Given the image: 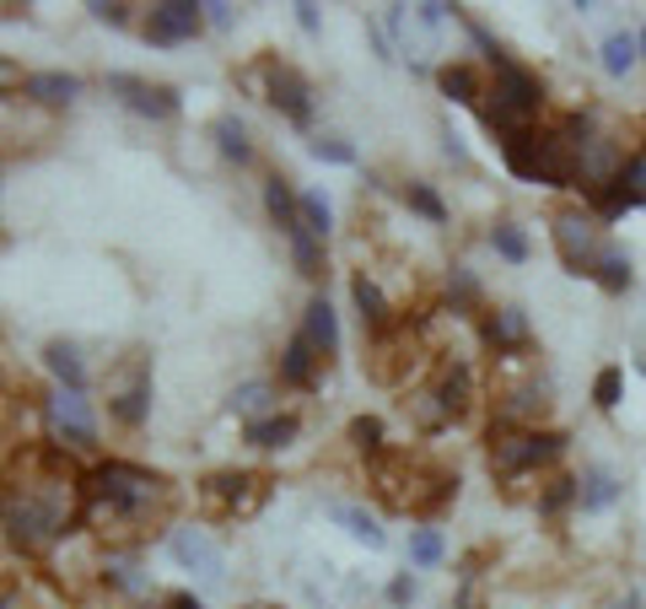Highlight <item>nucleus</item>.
<instances>
[{"label": "nucleus", "instance_id": "f257e3e1", "mask_svg": "<svg viewBox=\"0 0 646 609\" xmlns=\"http://www.w3.org/2000/svg\"><path fill=\"white\" fill-rule=\"evenodd\" d=\"M81 481L71 464H60L49 447H33L28 458L11 464V475H0V528L17 550H43L54 545L71 513L81 507Z\"/></svg>", "mask_w": 646, "mask_h": 609}, {"label": "nucleus", "instance_id": "f03ea898", "mask_svg": "<svg viewBox=\"0 0 646 609\" xmlns=\"http://www.w3.org/2000/svg\"><path fill=\"white\" fill-rule=\"evenodd\" d=\"M167 502H173V491L162 475L152 469H140V464H124V458H108V464H97L86 481H81V507H86V518L103 528H135L146 524L152 513H167Z\"/></svg>", "mask_w": 646, "mask_h": 609}, {"label": "nucleus", "instance_id": "7ed1b4c3", "mask_svg": "<svg viewBox=\"0 0 646 609\" xmlns=\"http://www.w3.org/2000/svg\"><path fill=\"white\" fill-rule=\"evenodd\" d=\"M475 39L480 49L490 54V65H496V92H490V103H485V124L496 130V135H512V130H528L533 114H539V103H544V86L533 71H523L518 60H507L496 43L485 39L480 28H475Z\"/></svg>", "mask_w": 646, "mask_h": 609}, {"label": "nucleus", "instance_id": "20e7f679", "mask_svg": "<svg viewBox=\"0 0 646 609\" xmlns=\"http://www.w3.org/2000/svg\"><path fill=\"white\" fill-rule=\"evenodd\" d=\"M565 437L561 432H518V437H496L490 443V469L496 475H523V469H539V464H550V458H561Z\"/></svg>", "mask_w": 646, "mask_h": 609}, {"label": "nucleus", "instance_id": "39448f33", "mask_svg": "<svg viewBox=\"0 0 646 609\" xmlns=\"http://www.w3.org/2000/svg\"><path fill=\"white\" fill-rule=\"evenodd\" d=\"M264 97L281 109L291 124H308L313 120V92H308V76L296 65H281V60H264Z\"/></svg>", "mask_w": 646, "mask_h": 609}, {"label": "nucleus", "instance_id": "423d86ee", "mask_svg": "<svg viewBox=\"0 0 646 609\" xmlns=\"http://www.w3.org/2000/svg\"><path fill=\"white\" fill-rule=\"evenodd\" d=\"M108 92H119L129 114H146V120H173L178 114V92L162 82H140V76H108Z\"/></svg>", "mask_w": 646, "mask_h": 609}, {"label": "nucleus", "instance_id": "0eeeda50", "mask_svg": "<svg viewBox=\"0 0 646 609\" xmlns=\"http://www.w3.org/2000/svg\"><path fill=\"white\" fill-rule=\"evenodd\" d=\"M205 22V6H195V0H162V6H152V22H146V39L152 43H184L195 39Z\"/></svg>", "mask_w": 646, "mask_h": 609}, {"label": "nucleus", "instance_id": "6e6552de", "mask_svg": "<svg viewBox=\"0 0 646 609\" xmlns=\"http://www.w3.org/2000/svg\"><path fill=\"white\" fill-rule=\"evenodd\" d=\"M555 244H561V259H565L571 276H593V270H598V254H604V248L593 244V227H587L582 216H561V221H555Z\"/></svg>", "mask_w": 646, "mask_h": 609}, {"label": "nucleus", "instance_id": "1a4fd4ad", "mask_svg": "<svg viewBox=\"0 0 646 609\" xmlns=\"http://www.w3.org/2000/svg\"><path fill=\"white\" fill-rule=\"evenodd\" d=\"M167 550H173V561L189 571H200L205 582H216L221 577V550L205 539L200 528H173V539H167Z\"/></svg>", "mask_w": 646, "mask_h": 609}, {"label": "nucleus", "instance_id": "9d476101", "mask_svg": "<svg viewBox=\"0 0 646 609\" xmlns=\"http://www.w3.org/2000/svg\"><path fill=\"white\" fill-rule=\"evenodd\" d=\"M205 496L221 502L227 513H253L264 502V481L259 475H242V469H227V475H210L205 481Z\"/></svg>", "mask_w": 646, "mask_h": 609}, {"label": "nucleus", "instance_id": "9b49d317", "mask_svg": "<svg viewBox=\"0 0 646 609\" xmlns=\"http://www.w3.org/2000/svg\"><path fill=\"white\" fill-rule=\"evenodd\" d=\"M323 362H329V357H323L319 345L296 329V334H291V345H285V357H281V383H291V389H313Z\"/></svg>", "mask_w": 646, "mask_h": 609}, {"label": "nucleus", "instance_id": "f8f14e48", "mask_svg": "<svg viewBox=\"0 0 646 609\" xmlns=\"http://www.w3.org/2000/svg\"><path fill=\"white\" fill-rule=\"evenodd\" d=\"M49 415H54V426H60L65 443L86 447L92 437H97V426H92V415H86V405H81V394H71V389H60V394L49 400Z\"/></svg>", "mask_w": 646, "mask_h": 609}, {"label": "nucleus", "instance_id": "ddd939ff", "mask_svg": "<svg viewBox=\"0 0 646 609\" xmlns=\"http://www.w3.org/2000/svg\"><path fill=\"white\" fill-rule=\"evenodd\" d=\"M146 410H152V362H146V357H135V378L114 394V415H119L124 426H140V421H146Z\"/></svg>", "mask_w": 646, "mask_h": 609}, {"label": "nucleus", "instance_id": "4468645a", "mask_svg": "<svg viewBox=\"0 0 646 609\" xmlns=\"http://www.w3.org/2000/svg\"><path fill=\"white\" fill-rule=\"evenodd\" d=\"M469 400H475L469 367H447L442 383H437V410H442L447 421H463V415H469Z\"/></svg>", "mask_w": 646, "mask_h": 609}, {"label": "nucleus", "instance_id": "2eb2a0df", "mask_svg": "<svg viewBox=\"0 0 646 609\" xmlns=\"http://www.w3.org/2000/svg\"><path fill=\"white\" fill-rule=\"evenodd\" d=\"M302 334L319 345L323 357H334V345H340V324H334V308L329 302H308V319H302Z\"/></svg>", "mask_w": 646, "mask_h": 609}, {"label": "nucleus", "instance_id": "dca6fc26", "mask_svg": "<svg viewBox=\"0 0 646 609\" xmlns=\"http://www.w3.org/2000/svg\"><path fill=\"white\" fill-rule=\"evenodd\" d=\"M43 362L54 367V378H60V383H65L71 394H81V389H86V367H81V351H76V345L54 340V345L43 351Z\"/></svg>", "mask_w": 646, "mask_h": 609}, {"label": "nucleus", "instance_id": "f3484780", "mask_svg": "<svg viewBox=\"0 0 646 609\" xmlns=\"http://www.w3.org/2000/svg\"><path fill=\"white\" fill-rule=\"evenodd\" d=\"M296 200H302V195H291V184H285V178H270V184H264V205H270L275 227H285V238L302 227V210H296Z\"/></svg>", "mask_w": 646, "mask_h": 609}, {"label": "nucleus", "instance_id": "a211bd4d", "mask_svg": "<svg viewBox=\"0 0 646 609\" xmlns=\"http://www.w3.org/2000/svg\"><path fill=\"white\" fill-rule=\"evenodd\" d=\"M28 97H39V103H49V109H60V103H71L81 92L76 76H60V71H43V76H28V86H22Z\"/></svg>", "mask_w": 646, "mask_h": 609}, {"label": "nucleus", "instance_id": "6ab92c4d", "mask_svg": "<svg viewBox=\"0 0 646 609\" xmlns=\"http://www.w3.org/2000/svg\"><path fill=\"white\" fill-rule=\"evenodd\" d=\"M296 437V415H264V421H248V443L253 447H285Z\"/></svg>", "mask_w": 646, "mask_h": 609}, {"label": "nucleus", "instance_id": "aec40b11", "mask_svg": "<svg viewBox=\"0 0 646 609\" xmlns=\"http://www.w3.org/2000/svg\"><path fill=\"white\" fill-rule=\"evenodd\" d=\"M329 518H334V524H345L351 534H356V539H362V545H372V550H383V539H388V534L377 528V518H366L362 507H345V502H334V507H329Z\"/></svg>", "mask_w": 646, "mask_h": 609}, {"label": "nucleus", "instance_id": "412c9836", "mask_svg": "<svg viewBox=\"0 0 646 609\" xmlns=\"http://www.w3.org/2000/svg\"><path fill=\"white\" fill-rule=\"evenodd\" d=\"M614 189L631 200V210L646 205V152H636V157H625V163L614 167Z\"/></svg>", "mask_w": 646, "mask_h": 609}, {"label": "nucleus", "instance_id": "4be33fe9", "mask_svg": "<svg viewBox=\"0 0 646 609\" xmlns=\"http://www.w3.org/2000/svg\"><path fill=\"white\" fill-rule=\"evenodd\" d=\"M576 496H582V507H587V513H604L608 502L619 496V486H614V475H608V469H587V475L576 481Z\"/></svg>", "mask_w": 646, "mask_h": 609}, {"label": "nucleus", "instance_id": "5701e85b", "mask_svg": "<svg viewBox=\"0 0 646 609\" xmlns=\"http://www.w3.org/2000/svg\"><path fill=\"white\" fill-rule=\"evenodd\" d=\"M351 291H356V308H362V324L383 334V329H388V302H383V291H377V286L366 281V276H356V286H351Z\"/></svg>", "mask_w": 646, "mask_h": 609}, {"label": "nucleus", "instance_id": "b1692460", "mask_svg": "<svg viewBox=\"0 0 646 609\" xmlns=\"http://www.w3.org/2000/svg\"><path fill=\"white\" fill-rule=\"evenodd\" d=\"M437 82H442V92L452 97V103H480V97H485L480 76H475L469 65H442V76H437Z\"/></svg>", "mask_w": 646, "mask_h": 609}, {"label": "nucleus", "instance_id": "393cba45", "mask_svg": "<svg viewBox=\"0 0 646 609\" xmlns=\"http://www.w3.org/2000/svg\"><path fill=\"white\" fill-rule=\"evenodd\" d=\"M485 340H490V345H523V340H528L523 313H518V308H501V313L485 324Z\"/></svg>", "mask_w": 646, "mask_h": 609}, {"label": "nucleus", "instance_id": "a878e982", "mask_svg": "<svg viewBox=\"0 0 646 609\" xmlns=\"http://www.w3.org/2000/svg\"><path fill=\"white\" fill-rule=\"evenodd\" d=\"M216 146H221V157H232V163H248V157H253L248 130H242L232 114H221V120H216Z\"/></svg>", "mask_w": 646, "mask_h": 609}, {"label": "nucleus", "instance_id": "bb28decb", "mask_svg": "<svg viewBox=\"0 0 646 609\" xmlns=\"http://www.w3.org/2000/svg\"><path fill=\"white\" fill-rule=\"evenodd\" d=\"M291 254H296V270H302L308 281H319L323 276V244L308 233V227H296V233H291Z\"/></svg>", "mask_w": 646, "mask_h": 609}, {"label": "nucleus", "instance_id": "cd10ccee", "mask_svg": "<svg viewBox=\"0 0 646 609\" xmlns=\"http://www.w3.org/2000/svg\"><path fill=\"white\" fill-rule=\"evenodd\" d=\"M593 281L604 286V291H625V286H631V259H625V254H614V248H604V254H598Z\"/></svg>", "mask_w": 646, "mask_h": 609}, {"label": "nucleus", "instance_id": "c85d7f7f", "mask_svg": "<svg viewBox=\"0 0 646 609\" xmlns=\"http://www.w3.org/2000/svg\"><path fill=\"white\" fill-rule=\"evenodd\" d=\"M636 49H642V43L631 39V33H614V39H604V71H608V76H625V71L636 65Z\"/></svg>", "mask_w": 646, "mask_h": 609}, {"label": "nucleus", "instance_id": "c756f323", "mask_svg": "<svg viewBox=\"0 0 646 609\" xmlns=\"http://www.w3.org/2000/svg\"><path fill=\"white\" fill-rule=\"evenodd\" d=\"M296 210H302V227H308V233H313V238H329V200H323V195H302V200H296Z\"/></svg>", "mask_w": 646, "mask_h": 609}, {"label": "nucleus", "instance_id": "7c9ffc66", "mask_svg": "<svg viewBox=\"0 0 646 609\" xmlns=\"http://www.w3.org/2000/svg\"><path fill=\"white\" fill-rule=\"evenodd\" d=\"M351 443L362 447V453H383V421L377 415H356L351 421Z\"/></svg>", "mask_w": 646, "mask_h": 609}, {"label": "nucleus", "instance_id": "2f4dec72", "mask_svg": "<svg viewBox=\"0 0 646 609\" xmlns=\"http://www.w3.org/2000/svg\"><path fill=\"white\" fill-rule=\"evenodd\" d=\"M490 244L501 248V254H507L512 265H523V259H528V238H523V233H518V227H507V221H501V227L490 233Z\"/></svg>", "mask_w": 646, "mask_h": 609}, {"label": "nucleus", "instance_id": "473e14b6", "mask_svg": "<svg viewBox=\"0 0 646 609\" xmlns=\"http://www.w3.org/2000/svg\"><path fill=\"white\" fill-rule=\"evenodd\" d=\"M593 405L598 410L619 405V367H604V372H598V383H593Z\"/></svg>", "mask_w": 646, "mask_h": 609}, {"label": "nucleus", "instance_id": "72a5a7b5", "mask_svg": "<svg viewBox=\"0 0 646 609\" xmlns=\"http://www.w3.org/2000/svg\"><path fill=\"white\" fill-rule=\"evenodd\" d=\"M409 205H415V210H420L426 221H447V205L437 200V195H431L426 184H409Z\"/></svg>", "mask_w": 646, "mask_h": 609}, {"label": "nucleus", "instance_id": "f704fd0d", "mask_svg": "<svg viewBox=\"0 0 646 609\" xmlns=\"http://www.w3.org/2000/svg\"><path fill=\"white\" fill-rule=\"evenodd\" d=\"M409 550H415V561H420V567H431V561H442V539H437L431 528H415V539H409Z\"/></svg>", "mask_w": 646, "mask_h": 609}, {"label": "nucleus", "instance_id": "c9c22d12", "mask_svg": "<svg viewBox=\"0 0 646 609\" xmlns=\"http://www.w3.org/2000/svg\"><path fill=\"white\" fill-rule=\"evenodd\" d=\"M232 405H238L248 421H259V410L270 405V389H264V383H248V389H238V400H232Z\"/></svg>", "mask_w": 646, "mask_h": 609}, {"label": "nucleus", "instance_id": "e433bc0d", "mask_svg": "<svg viewBox=\"0 0 646 609\" xmlns=\"http://www.w3.org/2000/svg\"><path fill=\"white\" fill-rule=\"evenodd\" d=\"M313 157H319V163H356V152H351V146H345V141H313Z\"/></svg>", "mask_w": 646, "mask_h": 609}, {"label": "nucleus", "instance_id": "4c0bfd02", "mask_svg": "<svg viewBox=\"0 0 646 609\" xmlns=\"http://www.w3.org/2000/svg\"><path fill=\"white\" fill-rule=\"evenodd\" d=\"M571 496H576V481H555V486L544 491V513H561Z\"/></svg>", "mask_w": 646, "mask_h": 609}, {"label": "nucleus", "instance_id": "58836bf2", "mask_svg": "<svg viewBox=\"0 0 646 609\" xmlns=\"http://www.w3.org/2000/svg\"><path fill=\"white\" fill-rule=\"evenodd\" d=\"M11 86H28V76H22L11 60H0V92H11Z\"/></svg>", "mask_w": 646, "mask_h": 609}, {"label": "nucleus", "instance_id": "ea45409f", "mask_svg": "<svg viewBox=\"0 0 646 609\" xmlns=\"http://www.w3.org/2000/svg\"><path fill=\"white\" fill-rule=\"evenodd\" d=\"M205 22L210 28H232V6H205Z\"/></svg>", "mask_w": 646, "mask_h": 609}, {"label": "nucleus", "instance_id": "a19ab883", "mask_svg": "<svg viewBox=\"0 0 646 609\" xmlns=\"http://www.w3.org/2000/svg\"><path fill=\"white\" fill-rule=\"evenodd\" d=\"M92 11H97V22H114V28H124V11H129V6H92Z\"/></svg>", "mask_w": 646, "mask_h": 609}, {"label": "nucleus", "instance_id": "79ce46f5", "mask_svg": "<svg viewBox=\"0 0 646 609\" xmlns=\"http://www.w3.org/2000/svg\"><path fill=\"white\" fill-rule=\"evenodd\" d=\"M296 22H302L308 33H319V6H296Z\"/></svg>", "mask_w": 646, "mask_h": 609}, {"label": "nucleus", "instance_id": "37998d69", "mask_svg": "<svg viewBox=\"0 0 646 609\" xmlns=\"http://www.w3.org/2000/svg\"><path fill=\"white\" fill-rule=\"evenodd\" d=\"M409 593H415V582H409V577H399V582H394V588H388V599H394V605H404V599H409Z\"/></svg>", "mask_w": 646, "mask_h": 609}, {"label": "nucleus", "instance_id": "c03bdc74", "mask_svg": "<svg viewBox=\"0 0 646 609\" xmlns=\"http://www.w3.org/2000/svg\"><path fill=\"white\" fill-rule=\"evenodd\" d=\"M442 17H447V6H420V22H426V28H437Z\"/></svg>", "mask_w": 646, "mask_h": 609}, {"label": "nucleus", "instance_id": "a18cd8bd", "mask_svg": "<svg viewBox=\"0 0 646 609\" xmlns=\"http://www.w3.org/2000/svg\"><path fill=\"white\" fill-rule=\"evenodd\" d=\"M167 609H200V605H195L189 593H178V599H167Z\"/></svg>", "mask_w": 646, "mask_h": 609}, {"label": "nucleus", "instance_id": "49530a36", "mask_svg": "<svg viewBox=\"0 0 646 609\" xmlns=\"http://www.w3.org/2000/svg\"><path fill=\"white\" fill-rule=\"evenodd\" d=\"M608 609H642V605H636V599H614Z\"/></svg>", "mask_w": 646, "mask_h": 609}, {"label": "nucleus", "instance_id": "de8ad7c7", "mask_svg": "<svg viewBox=\"0 0 646 609\" xmlns=\"http://www.w3.org/2000/svg\"><path fill=\"white\" fill-rule=\"evenodd\" d=\"M636 43H642V49H646V33H642V39H636Z\"/></svg>", "mask_w": 646, "mask_h": 609}, {"label": "nucleus", "instance_id": "09e8293b", "mask_svg": "<svg viewBox=\"0 0 646 609\" xmlns=\"http://www.w3.org/2000/svg\"><path fill=\"white\" fill-rule=\"evenodd\" d=\"M642 378H646V362H642Z\"/></svg>", "mask_w": 646, "mask_h": 609}]
</instances>
